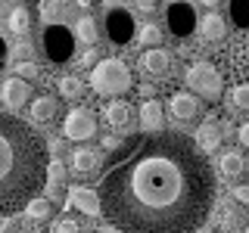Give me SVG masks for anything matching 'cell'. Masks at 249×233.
Returning <instances> with one entry per match:
<instances>
[{"label":"cell","mask_w":249,"mask_h":233,"mask_svg":"<svg viewBox=\"0 0 249 233\" xmlns=\"http://www.w3.org/2000/svg\"><path fill=\"white\" fill-rule=\"evenodd\" d=\"M103 217L122 233H196L215 202V174L181 131L131 137L100 177Z\"/></svg>","instance_id":"cell-1"},{"label":"cell","mask_w":249,"mask_h":233,"mask_svg":"<svg viewBox=\"0 0 249 233\" xmlns=\"http://www.w3.org/2000/svg\"><path fill=\"white\" fill-rule=\"evenodd\" d=\"M47 146L22 118L0 112V215L25 208L47 183Z\"/></svg>","instance_id":"cell-2"},{"label":"cell","mask_w":249,"mask_h":233,"mask_svg":"<svg viewBox=\"0 0 249 233\" xmlns=\"http://www.w3.org/2000/svg\"><path fill=\"white\" fill-rule=\"evenodd\" d=\"M90 87L97 97H119L131 90V68L122 59H100L90 68Z\"/></svg>","instance_id":"cell-3"},{"label":"cell","mask_w":249,"mask_h":233,"mask_svg":"<svg viewBox=\"0 0 249 233\" xmlns=\"http://www.w3.org/2000/svg\"><path fill=\"white\" fill-rule=\"evenodd\" d=\"M187 87L199 90L202 100H212L215 103V100H221V93H224V78L212 62H193V66L187 68Z\"/></svg>","instance_id":"cell-4"},{"label":"cell","mask_w":249,"mask_h":233,"mask_svg":"<svg viewBox=\"0 0 249 233\" xmlns=\"http://www.w3.org/2000/svg\"><path fill=\"white\" fill-rule=\"evenodd\" d=\"M62 134L69 140H90L97 134V115L88 106H72V112L62 121Z\"/></svg>","instance_id":"cell-5"},{"label":"cell","mask_w":249,"mask_h":233,"mask_svg":"<svg viewBox=\"0 0 249 233\" xmlns=\"http://www.w3.org/2000/svg\"><path fill=\"white\" fill-rule=\"evenodd\" d=\"M140 72H143L150 81H168L175 75V66H171V53L159 50V47H146V53L140 56Z\"/></svg>","instance_id":"cell-6"},{"label":"cell","mask_w":249,"mask_h":233,"mask_svg":"<svg viewBox=\"0 0 249 233\" xmlns=\"http://www.w3.org/2000/svg\"><path fill=\"white\" fill-rule=\"evenodd\" d=\"M44 50L53 62H66L72 56V34L62 25H50L44 31Z\"/></svg>","instance_id":"cell-7"},{"label":"cell","mask_w":249,"mask_h":233,"mask_svg":"<svg viewBox=\"0 0 249 233\" xmlns=\"http://www.w3.org/2000/svg\"><path fill=\"white\" fill-rule=\"evenodd\" d=\"M66 208L69 212H81V215H100L103 212V202H100V193L90 190V186H72L66 196Z\"/></svg>","instance_id":"cell-8"},{"label":"cell","mask_w":249,"mask_h":233,"mask_svg":"<svg viewBox=\"0 0 249 233\" xmlns=\"http://www.w3.org/2000/svg\"><path fill=\"white\" fill-rule=\"evenodd\" d=\"M0 100H3V106L16 112V109H22L25 103H31V84L25 78H6L3 81V90H0Z\"/></svg>","instance_id":"cell-9"},{"label":"cell","mask_w":249,"mask_h":233,"mask_svg":"<svg viewBox=\"0 0 249 233\" xmlns=\"http://www.w3.org/2000/svg\"><path fill=\"white\" fill-rule=\"evenodd\" d=\"M168 112L175 115L178 121H193L199 115V97L190 90H175L168 97Z\"/></svg>","instance_id":"cell-10"},{"label":"cell","mask_w":249,"mask_h":233,"mask_svg":"<svg viewBox=\"0 0 249 233\" xmlns=\"http://www.w3.org/2000/svg\"><path fill=\"white\" fill-rule=\"evenodd\" d=\"M168 28L175 31L178 37H187L193 28H196V13H193L190 3H184V0H178V3L168 6Z\"/></svg>","instance_id":"cell-11"},{"label":"cell","mask_w":249,"mask_h":233,"mask_svg":"<svg viewBox=\"0 0 249 233\" xmlns=\"http://www.w3.org/2000/svg\"><path fill=\"white\" fill-rule=\"evenodd\" d=\"M106 31H109V37H112V44H128L131 34H134V16L128 10H119V6H115L106 19Z\"/></svg>","instance_id":"cell-12"},{"label":"cell","mask_w":249,"mask_h":233,"mask_svg":"<svg viewBox=\"0 0 249 233\" xmlns=\"http://www.w3.org/2000/svg\"><path fill=\"white\" fill-rule=\"evenodd\" d=\"M231 78L237 84H249V37H240L237 44L231 47Z\"/></svg>","instance_id":"cell-13"},{"label":"cell","mask_w":249,"mask_h":233,"mask_svg":"<svg viewBox=\"0 0 249 233\" xmlns=\"http://www.w3.org/2000/svg\"><path fill=\"white\" fill-rule=\"evenodd\" d=\"M28 115H31V121H35V124H53V121H56V115H59V106H56V100H53V97H35L28 103Z\"/></svg>","instance_id":"cell-14"},{"label":"cell","mask_w":249,"mask_h":233,"mask_svg":"<svg viewBox=\"0 0 249 233\" xmlns=\"http://www.w3.org/2000/svg\"><path fill=\"white\" fill-rule=\"evenodd\" d=\"M97 165H100V152L97 150H75L72 152V162H69V168H72L75 174H81V177L93 174Z\"/></svg>","instance_id":"cell-15"},{"label":"cell","mask_w":249,"mask_h":233,"mask_svg":"<svg viewBox=\"0 0 249 233\" xmlns=\"http://www.w3.org/2000/svg\"><path fill=\"white\" fill-rule=\"evenodd\" d=\"M106 124L109 128H115V131H124L128 128V121H131V106H128V100H112V103L106 106Z\"/></svg>","instance_id":"cell-16"},{"label":"cell","mask_w":249,"mask_h":233,"mask_svg":"<svg viewBox=\"0 0 249 233\" xmlns=\"http://www.w3.org/2000/svg\"><path fill=\"white\" fill-rule=\"evenodd\" d=\"M193 140L199 143L202 152H215L218 143H221V128H218L215 121H206V124H199V131H196V137H193Z\"/></svg>","instance_id":"cell-17"},{"label":"cell","mask_w":249,"mask_h":233,"mask_svg":"<svg viewBox=\"0 0 249 233\" xmlns=\"http://www.w3.org/2000/svg\"><path fill=\"white\" fill-rule=\"evenodd\" d=\"M140 128L143 131H162V106L159 100H146L140 106Z\"/></svg>","instance_id":"cell-18"},{"label":"cell","mask_w":249,"mask_h":233,"mask_svg":"<svg viewBox=\"0 0 249 233\" xmlns=\"http://www.w3.org/2000/svg\"><path fill=\"white\" fill-rule=\"evenodd\" d=\"M199 34L206 37V41H224V34H228V28H224V19H221L218 13L202 16V22H199Z\"/></svg>","instance_id":"cell-19"},{"label":"cell","mask_w":249,"mask_h":233,"mask_svg":"<svg viewBox=\"0 0 249 233\" xmlns=\"http://www.w3.org/2000/svg\"><path fill=\"white\" fill-rule=\"evenodd\" d=\"M243 168H246V162H243V155H240L237 150H228L221 155V162H218V171H221V177H240L243 174Z\"/></svg>","instance_id":"cell-20"},{"label":"cell","mask_w":249,"mask_h":233,"mask_svg":"<svg viewBox=\"0 0 249 233\" xmlns=\"http://www.w3.org/2000/svg\"><path fill=\"white\" fill-rule=\"evenodd\" d=\"M6 22H10V31H13V34H28V31H31V13H28V6H22V3L13 6Z\"/></svg>","instance_id":"cell-21"},{"label":"cell","mask_w":249,"mask_h":233,"mask_svg":"<svg viewBox=\"0 0 249 233\" xmlns=\"http://www.w3.org/2000/svg\"><path fill=\"white\" fill-rule=\"evenodd\" d=\"M56 87H59L62 97H66V100H72V103H75V100H81V93H84V84L78 81L75 75H62L59 81H56Z\"/></svg>","instance_id":"cell-22"},{"label":"cell","mask_w":249,"mask_h":233,"mask_svg":"<svg viewBox=\"0 0 249 233\" xmlns=\"http://www.w3.org/2000/svg\"><path fill=\"white\" fill-rule=\"evenodd\" d=\"M75 37H78V41H84V44L97 41V22H93L90 16H81V19L75 22Z\"/></svg>","instance_id":"cell-23"},{"label":"cell","mask_w":249,"mask_h":233,"mask_svg":"<svg viewBox=\"0 0 249 233\" xmlns=\"http://www.w3.org/2000/svg\"><path fill=\"white\" fill-rule=\"evenodd\" d=\"M25 215L31 217V221H41V217H47L50 215V199H41V196H35L25 205Z\"/></svg>","instance_id":"cell-24"},{"label":"cell","mask_w":249,"mask_h":233,"mask_svg":"<svg viewBox=\"0 0 249 233\" xmlns=\"http://www.w3.org/2000/svg\"><path fill=\"white\" fill-rule=\"evenodd\" d=\"M137 41L143 44V47H159V41H162V28L150 22V25H143V28L137 31Z\"/></svg>","instance_id":"cell-25"},{"label":"cell","mask_w":249,"mask_h":233,"mask_svg":"<svg viewBox=\"0 0 249 233\" xmlns=\"http://www.w3.org/2000/svg\"><path fill=\"white\" fill-rule=\"evenodd\" d=\"M218 227L224 233H237V212L231 205H221L218 208Z\"/></svg>","instance_id":"cell-26"},{"label":"cell","mask_w":249,"mask_h":233,"mask_svg":"<svg viewBox=\"0 0 249 233\" xmlns=\"http://www.w3.org/2000/svg\"><path fill=\"white\" fill-rule=\"evenodd\" d=\"M41 16H44V22H59L62 19V3L59 0H41Z\"/></svg>","instance_id":"cell-27"},{"label":"cell","mask_w":249,"mask_h":233,"mask_svg":"<svg viewBox=\"0 0 249 233\" xmlns=\"http://www.w3.org/2000/svg\"><path fill=\"white\" fill-rule=\"evenodd\" d=\"M231 106H233V109H249V84H233V90H231Z\"/></svg>","instance_id":"cell-28"},{"label":"cell","mask_w":249,"mask_h":233,"mask_svg":"<svg viewBox=\"0 0 249 233\" xmlns=\"http://www.w3.org/2000/svg\"><path fill=\"white\" fill-rule=\"evenodd\" d=\"M231 16H233V22L237 25H249V0H233L231 3Z\"/></svg>","instance_id":"cell-29"},{"label":"cell","mask_w":249,"mask_h":233,"mask_svg":"<svg viewBox=\"0 0 249 233\" xmlns=\"http://www.w3.org/2000/svg\"><path fill=\"white\" fill-rule=\"evenodd\" d=\"M47 177H50V186L62 183V181H66V165H62L59 159H53L50 165H47Z\"/></svg>","instance_id":"cell-30"},{"label":"cell","mask_w":249,"mask_h":233,"mask_svg":"<svg viewBox=\"0 0 249 233\" xmlns=\"http://www.w3.org/2000/svg\"><path fill=\"white\" fill-rule=\"evenodd\" d=\"M53 233H84V230H81V224H78V221H72V217H62V221H56Z\"/></svg>","instance_id":"cell-31"},{"label":"cell","mask_w":249,"mask_h":233,"mask_svg":"<svg viewBox=\"0 0 249 233\" xmlns=\"http://www.w3.org/2000/svg\"><path fill=\"white\" fill-rule=\"evenodd\" d=\"M16 75L28 81V78H35V75H37V66H35L31 59H25V62H19V66H16Z\"/></svg>","instance_id":"cell-32"},{"label":"cell","mask_w":249,"mask_h":233,"mask_svg":"<svg viewBox=\"0 0 249 233\" xmlns=\"http://www.w3.org/2000/svg\"><path fill=\"white\" fill-rule=\"evenodd\" d=\"M231 193H233V199H237V202H243V205H249V183H237Z\"/></svg>","instance_id":"cell-33"},{"label":"cell","mask_w":249,"mask_h":233,"mask_svg":"<svg viewBox=\"0 0 249 233\" xmlns=\"http://www.w3.org/2000/svg\"><path fill=\"white\" fill-rule=\"evenodd\" d=\"M13 56L19 59V62L31 59V44H28V41H25V44H19V47H16V50H13Z\"/></svg>","instance_id":"cell-34"},{"label":"cell","mask_w":249,"mask_h":233,"mask_svg":"<svg viewBox=\"0 0 249 233\" xmlns=\"http://www.w3.org/2000/svg\"><path fill=\"white\" fill-rule=\"evenodd\" d=\"M134 3H137L140 13H153L156 10V0H134Z\"/></svg>","instance_id":"cell-35"},{"label":"cell","mask_w":249,"mask_h":233,"mask_svg":"<svg viewBox=\"0 0 249 233\" xmlns=\"http://www.w3.org/2000/svg\"><path fill=\"white\" fill-rule=\"evenodd\" d=\"M97 62H100V59H97V53H93V50H88V53L81 56V66H90V68H93Z\"/></svg>","instance_id":"cell-36"},{"label":"cell","mask_w":249,"mask_h":233,"mask_svg":"<svg viewBox=\"0 0 249 233\" xmlns=\"http://www.w3.org/2000/svg\"><path fill=\"white\" fill-rule=\"evenodd\" d=\"M237 137H240V143H243V146H249V121H246V124H240Z\"/></svg>","instance_id":"cell-37"},{"label":"cell","mask_w":249,"mask_h":233,"mask_svg":"<svg viewBox=\"0 0 249 233\" xmlns=\"http://www.w3.org/2000/svg\"><path fill=\"white\" fill-rule=\"evenodd\" d=\"M115 146H119V140H115V137H103V150H115Z\"/></svg>","instance_id":"cell-38"},{"label":"cell","mask_w":249,"mask_h":233,"mask_svg":"<svg viewBox=\"0 0 249 233\" xmlns=\"http://www.w3.org/2000/svg\"><path fill=\"white\" fill-rule=\"evenodd\" d=\"M6 230H10V217L0 215V233H6Z\"/></svg>","instance_id":"cell-39"},{"label":"cell","mask_w":249,"mask_h":233,"mask_svg":"<svg viewBox=\"0 0 249 233\" xmlns=\"http://www.w3.org/2000/svg\"><path fill=\"white\" fill-rule=\"evenodd\" d=\"M3 59H6V47H3V41H0V68H3Z\"/></svg>","instance_id":"cell-40"},{"label":"cell","mask_w":249,"mask_h":233,"mask_svg":"<svg viewBox=\"0 0 249 233\" xmlns=\"http://www.w3.org/2000/svg\"><path fill=\"white\" fill-rule=\"evenodd\" d=\"M103 3H106V6H112V10H115V6H119L122 0H103Z\"/></svg>","instance_id":"cell-41"},{"label":"cell","mask_w":249,"mask_h":233,"mask_svg":"<svg viewBox=\"0 0 249 233\" xmlns=\"http://www.w3.org/2000/svg\"><path fill=\"white\" fill-rule=\"evenodd\" d=\"M199 3H202V6H215L218 0H199Z\"/></svg>","instance_id":"cell-42"},{"label":"cell","mask_w":249,"mask_h":233,"mask_svg":"<svg viewBox=\"0 0 249 233\" xmlns=\"http://www.w3.org/2000/svg\"><path fill=\"white\" fill-rule=\"evenodd\" d=\"M78 6H90V0H78Z\"/></svg>","instance_id":"cell-43"},{"label":"cell","mask_w":249,"mask_h":233,"mask_svg":"<svg viewBox=\"0 0 249 233\" xmlns=\"http://www.w3.org/2000/svg\"><path fill=\"white\" fill-rule=\"evenodd\" d=\"M196 233H212V230H196Z\"/></svg>","instance_id":"cell-44"},{"label":"cell","mask_w":249,"mask_h":233,"mask_svg":"<svg viewBox=\"0 0 249 233\" xmlns=\"http://www.w3.org/2000/svg\"><path fill=\"white\" fill-rule=\"evenodd\" d=\"M106 233H122V230H106Z\"/></svg>","instance_id":"cell-45"},{"label":"cell","mask_w":249,"mask_h":233,"mask_svg":"<svg viewBox=\"0 0 249 233\" xmlns=\"http://www.w3.org/2000/svg\"><path fill=\"white\" fill-rule=\"evenodd\" d=\"M243 233H249V224H246V227H243Z\"/></svg>","instance_id":"cell-46"},{"label":"cell","mask_w":249,"mask_h":233,"mask_svg":"<svg viewBox=\"0 0 249 233\" xmlns=\"http://www.w3.org/2000/svg\"><path fill=\"white\" fill-rule=\"evenodd\" d=\"M168 3H178V0H168Z\"/></svg>","instance_id":"cell-47"}]
</instances>
